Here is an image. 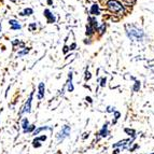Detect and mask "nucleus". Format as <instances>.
Listing matches in <instances>:
<instances>
[{"label":"nucleus","mask_w":154,"mask_h":154,"mask_svg":"<svg viewBox=\"0 0 154 154\" xmlns=\"http://www.w3.org/2000/svg\"><path fill=\"white\" fill-rule=\"evenodd\" d=\"M126 33L128 38L134 41H141L144 36L142 29L138 28L135 25H126Z\"/></svg>","instance_id":"obj_1"},{"label":"nucleus","mask_w":154,"mask_h":154,"mask_svg":"<svg viewBox=\"0 0 154 154\" xmlns=\"http://www.w3.org/2000/svg\"><path fill=\"white\" fill-rule=\"evenodd\" d=\"M107 8L111 13H116V15H123L125 13V8L118 0H108L107 1Z\"/></svg>","instance_id":"obj_2"},{"label":"nucleus","mask_w":154,"mask_h":154,"mask_svg":"<svg viewBox=\"0 0 154 154\" xmlns=\"http://www.w3.org/2000/svg\"><path fill=\"white\" fill-rule=\"evenodd\" d=\"M69 135H70V126L65 125L62 128V131L57 134V136H56L57 140H58V141H62V140H64L65 138H67Z\"/></svg>","instance_id":"obj_3"},{"label":"nucleus","mask_w":154,"mask_h":154,"mask_svg":"<svg viewBox=\"0 0 154 154\" xmlns=\"http://www.w3.org/2000/svg\"><path fill=\"white\" fill-rule=\"evenodd\" d=\"M32 97H33V92H31L30 95H29V98L27 99L25 106H24L23 110H22V114H25V113H29V112H30V110H31V103H32Z\"/></svg>","instance_id":"obj_4"},{"label":"nucleus","mask_w":154,"mask_h":154,"mask_svg":"<svg viewBox=\"0 0 154 154\" xmlns=\"http://www.w3.org/2000/svg\"><path fill=\"white\" fill-rule=\"evenodd\" d=\"M43 14H44V16L46 17V21H48V23H50V24L55 23V21H56V18H55L54 14H53V13H52L51 11L49 10V9H46V10H44Z\"/></svg>","instance_id":"obj_5"},{"label":"nucleus","mask_w":154,"mask_h":154,"mask_svg":"<svg viewBox=\"0 0 154 154\" xmlns=\"http://www.w3.org/2000/svg\"><path fill=\"white\" fill-rule=\"evenodd\" d=\"M44 93H45V84L43 82H40L38 85V99L41 100L44 97Z\"/></svg>","instance_id":"obj_6"},{"label":"nucleus","mask_w":154,"mask_h":154,"mask_svg":"<svg viewBox=\"0 0 154 154\" xmlns=\"http://www.w3.org/2000/svg\"><path fill=\"white\" fill-rule=\"evenodd\" d=\"M9 25L11 26V29H12V30H18V29L22 28V25L18 23L17 21H15V20H10V21H9Z\"/></svg>","instance_id":"obj_7"},{"label":"nucleus","mask_w":154,"mask_h":154,"mask_svg":"<svg viewBox=\"0 0 154 154\" xmlns=\"http://www.w3.org/2000/svg\"><path fill=\"white\" fill-rule=\"evenodd\" d=\"M91 14L92 15H99L100 14V9H99V5H97V3H94V5H92V7H91V10H90Z\"/></svg>","instance_id":"obj_8"},{"label":"nucleus","mask_w":154,"mask_h":154,"mask_svg":"<svg viewBox=\"0 0 154 154\" xmlns=\"http://www.w3.org/2000/svg\"><path fill=\"white\" fill-rule=\"evenodd\" d=\"M67 86H68V92H73L75 88H73V84H72V72H69V75H68V81H67Z\"/></svg>","instance_id":"obj_9"},{"label":"nucleus","mask_w":154,"mask_h":154,"mask_svg":"<svg viewBox=\"0 0 154 154\" xmlns=\"http://www.w3.org/2000/svg\"><path fill=\"white\" fill-rule=\"evenodd\" d=\"M98 135H99L100 138H103V137H106L107 135H108V123H106L105 125L103 126V128L100 129Z\"/></svg>","instance_id":"obj_10"},{"label":"nucleus","mask_w":154,"mask_h":154,"mask_svg":"<svg viewBox=\"0 0 154 154\" xmlns=\"http://www.w3.org/2000/svg\"><path fill=\"white\" fill-rule=\"evenodd\" d=\"M95 31H96V28L95 27H93L91 24H88V25H86V35H88V36H92V35H94Z\"/></svg>","instance_id":"obj_11"},{"label":"nucleus","mask_w":154,"mask_h":154,"mask_svg":"<svg viewBox=\"0 0 154 154\" xmlns=\"http://www.w3.org/2000/svg\"><path fill=\"white\" fill-rule=\"evenodd\" d=\"M127 142H131V140H129V139H125V140L119 141V142H116V144H113V148H119V146H123V148H125Z\"/></svg>","instance_id":"obj_12"},{"label":"nucleus","mask_w":154,"mask_h":154,"mask_svg":"<svg viewBox=\"0 0 154 154\" xmlns=\"http://www.w3.org/2000/svg\"><path fill=\"white\" fill-rule=\"evenodd\" d=\"M32 13H33L32 9H30V8H26V9H24L23 12L20 13V15H21V16H24V15H31Z\"/></svg>","instance_id":"obj_13"},{"label":"nucleus","mask_w":154,"mask_h":154,"mask_svg":"<svg viewBox=\"0 0 154 154\" xmlns=\"http://www.w3.org/2000/svg\"><path fill=\"white\" fill-rule=\"evenodd\" d=\"M22 127H23L24 131H26V129L29 127V121H28V119L25 118L22 120Z\"/></svg>","instance_id":"obj_14"},{"label":"nucleus","mask_w":154,"mask_h":154,"mask_svg":"<svg viewBox=\"0 0 154 154\" xmlns=\"http://www.w3.org/2000/svg\"><path fill=\"white\" fill-rule=\"evenodd\" d=\"M46 129H51V128H50V127H48V126H43V127H39V128L35 129V131L32 133V135H33V136H36V135H39V133H40V131H46Z\"/></svg>","instance_id":"obj_15"},{"label":"nucleus","mask_w":154,"mask_h":154,"mask_svg":"<svg viewBox=\"0 0 154 154\" xmlns=\"http://www.w3.org/2000/svg\"><path fill=\"white\" fill-rule=\"evenodd\" d=\"M32 146H35V148H40V146H42V144H41V141H40V140L38 139V137H37V138L32 141Z\"/></svg>","instance_id":"obj_16"},{"label":"nucleus","mask_w":154,"mask_h":154,"mask_svg":"<svg viewBox=\"0 0 154 154\" xmlns=\"http://www.w3.org/2000/svg\"><path fill=\"white\" fill-rule=\"evenodd\" d=\"M125 133H126V134H128L129 136H131L133 138H135V136H136V135H135V131H134V129L125 128Z\"/></svg>","instance_id":"obj_17"},{"label":"nucleus","mask_w":154,"mask_h":154,"mask_svg":"<svg viewBox=\"0 0 154 154\" xmlns=\"http://www.w3.org/2000/svg\"><path fill=\"white\" fill-rule=\"evenodd\" d=\"M97 30L99 31L100 35H103V33L105 32V30H106V25H105V24H103L101 26H98V27H97Z\"/></svg>","instance_id":"obj_18"},{"label":"nucleus","mask_w":154,"mask_h":154,"mask_svg":"<svg viewBox=\"0 0 154 154\" xmlns=\"http://www.w3.org/2000/svg\"><path fill=\"white\" fill-rule=\"evenodd\" d=\"M25 50H23L22 52H18V56H23V55H26L29 52V48H24Z\"/></svg>","instance_id":"obj_19"},{"label":"nucleus","mask_w":154,"mask_h":154,"mask_svg":"<svg viewBox=\"0 0 154 154\" xmlns=\"http://www.w3.org/2000/svg\"><path fill=\"white\" fill-rule=\"evenodd\" d=\"M91 78H92V75H91V72L88 71V70H86V71H85V77H84L85 81H88V80H91Z\"/></svg>","instance_id":"obj_20"},{"label":"nucleus","mask_w":154,"mask_h":154,"mask_svg":"<svg viewBox=\"0 0 154 154\" xmlns=\"http://www.w3.org/2000/svg\"><path fill=\"white\" fill-rule=\"evenodd\" d=\"M37 29V24L36 23H32L29 25V30L30 31H35Z\"/></svg>","instance_id":"obj_21"},{"label":"nucleus","mask_w":154,"mask_h":154,"mask_svg":"<svg viewBox=\"0 0 154 154\" xmlns=\"http://www.w3.org/2000/svg\"><path fill=\"white\" fill-rule=\"evenodd\" d=\"M139 88H140V82L136 81V82H135V86H134V91H135V92H137Z\"/></svg>","instance_id":"obj_22"},{"label":"nucleus","mask_w":154,"mask_h":154,"mask_svg":"<svg viewBox=\"0 0 154 154\" xmlns=\"http://www.w3.org/2000/svg\"><path fill=\"white\" fill-rule=\"evenodd\" d=\"M106 85V78H103V79H101V81H100V86H105Z\"/></svg>","instance_id":"obj_23"},{"label":"nucleus","mask_w":154,"mask_h":154,"mask_svg":"<svg viewBox=\"0 0 154 154\" xmlns=\"http://www.w3.org/2000/svg\"><path fill=\"white\" fill-rule=\"evenodd\" d=\"M38 139L40 140V141H45V140H46V136H45V135H43V136H41V137H38Z\"/></svg>","instance_id":"obj_24"},{"label":"nucleus","mask_w":154,"mask_h":154,"mask_svg":"<svg viewBox=\"0 0 154 154\" xmlns=\"http://www.w3.org/2000/svg\"><path fill=\"white\" fill-rule=\"evenodd\" d=\"M114 116H116V120H118V119L121 116V113L118 112V111H116V112H114Z\"/></svg>","instance_id":"obj_25"},{"label":"nucleus","mask_w":154,"mask_h":154,"mask_svg":"<svg viewBox=\"0 0 154 154\" xmlns=\"http://www.w3.org/2000/svg\"><path fill=\"white\" fill-rule=\"evenodd\" d=\"M107 112H114V107H108L107 108Z\"/></svg>","instance_id":"obj_26"},{"label":"nucleus","mask_w":154,"mask_h":154,"mask_svg":"<svg viewBox=\"0 0 154 154\" xmlns=\"http://www.w3.org/2000/svg\"><path fill=\"white\" fill-rule=\"evenodd\" d=\"M85 99L88 100V103H93V100H92V98H91V97H86V98H85Z\"/></svg>","instance_id":"obj_27"},{"label":"nucleus","mask_w":154,"mask_h":154,"mask_svg":"<svg viewBox=\"0 0 154 154\" xmlns=\"http://www.w3.org/2000/svg\"><path fill=\"white\" fill-rule=\"evenodd\" d=\"M75 43H73L71 46H70V50H73V49H75Z\"/></svg>","instance_id":"obj_28"},{"label":"nucleus","mask_w":154,"mask_h":154,"mask_svg":"<svg viewBox=\"0 0 154 154\" xmlns=\"http://www.w3.org/2000/svg\"><path fill=\"white\" fill-rule=\"evenodd\" d=\"M67 51H68V48H67V46H65V48H64V52L66 53Z\"/></svg>","instance_id":"obj_29"},{"label":"nucleus","mask_w":154,"mask_h":154,"mask_svg":"<svg viewBox=\"0 0 154 154\" xmlns=\"http://www.w3.org/2000/svg\"><path fill=\"white\" fill-rule=\"evenodd\" d=\"M119 152H120V150H116V151H114V153H113V154H119Z\"/></svg>","instance_id":"obj_30"},{"label":"nucleus","mask_w":154,"mask_h":154,"mask_svg":"<svg viewBox=\"0 0 154 154\" xmlns=\"http://www.w3.org/2000/svg\"><path fill=\"white\" fill-rule=\"evenodd\" d=\"M1 29H2V25L0 24V31H1Z\"/></svg>","instance_id":"obj_31"},{"label":"nucleus","mask_w":154,"mask_h":154,"mask_svg":"<svg viewBox=\"0 0 154 154\" xmlns=\"http://www.w3.org/2000/svg\"><path fill=\"white\" fill-rule=\"evenodd\" d=\"M152 154H154V153H152Z\"/></svg>","instance_id":"obj_32"}]
</instances>
